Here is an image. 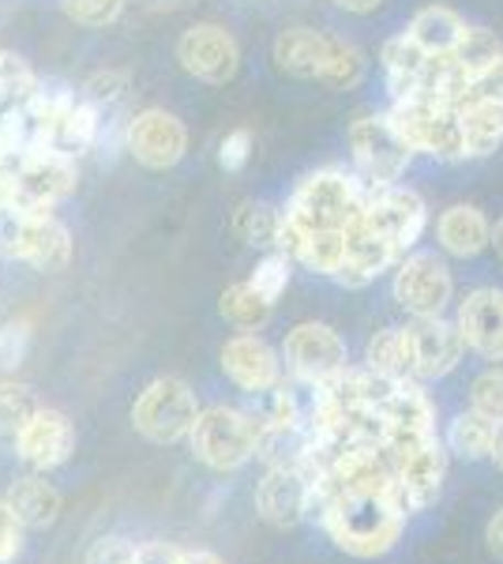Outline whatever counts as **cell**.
<instances>
[{
  "label": "cell",
  "instance_id": "5",
  "mask_svg": "<svg viewBox=\"0 0 503 564\" xmlns=\"http://www.w3.org/2000/svg\"><path fill=\"white\" fill-rule=\"evenodd\" d=\"M255 433L260 422L233 406H210L199 411V422L192 430V452L210 470H237L255 456Z\"/></svg>",
  "mask_w": 503,
  "mask_h": 564
},
{
  "label": "cell",
  "instance_id": "10",
  "mask_svg": "<svg viewBox=\"0 0 503 564\" xmlns=\"http://www.w3.org/2000/svg\"><path fill=\"white\" fill-rule=\"evenodd\" d=\"M364 223L372 230H380L391 245H398V252H406L409 245L420 238L428 215H425V199L414 188H398V185H372L364 181Z\"/></svg>",
  "mask_w": 503,
  "mask_h": 564
},
{
  "label": "cell",
  "instance_id": "49",
  "mask_svg": "<svg viewBox=\"0 0 503 564\" xmlns=\"http://www.w3.org/2000/svg\"><path fill=\"white\" fill-rule=\"evenodd\" d=\"M338 8H346V12H357V15H369L376 12V8L383 4V0H335Z\"/></svg>",
  "mask_w": 503,
  "mask_h": 564
},
{
  "label": "cell",
  "instance_id": "30",
  "mask_svg": "<svg viewBox=\"0 0 503 564\" xmlns=\"http://www.w3.org/2000/svg\"><path fill=\"white\" fill-rule=\"evenodd\" d=\"M496 433H500V425L492 422V417L466 411L455 417L451 430H447V444H451V452L462 459H484L496 448Z\"/></svg>",
  "mask_w": 503,
  "mask_h": 564
},
{
  "label": "cell",
  "instance_id": "31",
  "mask_svg": "<svg viewBox=\"0 0 503 564\" xmlns=\"http://www.w3.org/2000/svg\"><path fill=\"white\" fill-rule=\"evenodd\" d=\"M222 316L237 327H244V332H252V327H263L271 321V302L260 294V290L252 286V282H233V286L222 290Z\"/></svg>",
  "mask_w": 503,
  "mask_h": 564
},
{
  "label": "cell",
  "instance_id": "44",
  "mask_svg": "<svg viewBox=\"0 0 503 564\" xmlns=\"http://www.w3.org/2000/svg\"><path fill=\"white\" fill-rule=\"evenodd\" d=\"M249 159H252V132L249 129H233L222 143H218V166H222L226 174L244 170Z\"/></svg>",
  "mask_w": 503,
  "mask_h": 564
},
{
  "label": "cell",
  "instance_id": "11",
  "mask_svg": "<svg viewBox=\"0 0 503 564\" xmlns=\"http://www.w3.org/2000/svg\"><path fill=\"white\" fill-rule=\"evenodd\" d=\"M177 61L188 76L204 79V84H230L241 68V45L226 26L218 23H196L177 39Z\"/></svg>",
  "mask_w": 503,
  "mask_h": 564
},
{
  "label": "cell",
  "instance_id": "47",
  "mask_svg": "<svg viewBox=\"0 0 503 564\" xmlns=\"http://www.w3.org/2000/svg\"><path fill=\"white\" fill-rule=\"evenodd\" d=\"M188 553L173 550L166 542H147L135 550V564H185Z\"/></svg>",
  "mask_w": 503,
  "mask_h": 564
},
{
  "label": "cell",
  "instance_id": "21",
  "mask_svg": "<svg viewBox=\"0 0 503 564\" xmlns=\"http://www.w3.org/2000/svg\"><path fill=\"white\" fill-rule=\"evenodd\" d=\"M444 470H447V456H444L440 441L420 444L417 452L398 459V486H402V494H406L409 512H425V508L440 497Z\"/></svg>",
  "mask_w": 503,
  "mask_h": 564
},
{
  "label": "cell",
  "instance_id": "26",
  "mask_svg": "<svg viewBox=\"0 0 503 564\" xmlns=\"http://www.w3.org/2000/svg\"><path fill=\"white\" fill-rule=\"evenodd\" d=\"M406 34L428 53V57H440V53H455V50H459V42H462V34H466V23L451 12V8L433 4V8H420Z\"/></svg>",
  "mask_w": 503,
  "mask_h": 564
},
{
  "label": "cell",
  "instance_id": "48",
  "mask_svg": "<svg viewBox=\"0 0 503 564\" xmlns=\"http://www.w3.org/2000/svg\"><path fill=\"white\" fill-rule=\"evenodd\" d=\"M484 539H489V550L496 553V557H503V508L489 520V531H484Z\"/></svg>",
  "mask_w": 503,
  "mask_h": 564
},
{
  "label": "cell",
  "instance_id": "19",
  "mask_svg": "<svg viewBox=\"0 0 503 564\" xmlns=\"http://www.w3.org/2000/svg\"><path fill=\"white\" fill-rule=\"evenodd\" d=\"M15 448H20L26 463H34L42 470L61 467L76 452V430L61 411H39L26 422V430L15 436Z\"/></svg>",
  "mask_w": 503,
  "mask_h": 564
},
{
  "label": "cell",
  "instance_id": "18",
  "mask_svg": "<svg viewBox=\"0 0 503 564\" xmlns=\"http://www.w3.org/2000/svg\"><path fill=\"white\" fill-rule=\"evenodd\" d=\"M338 50V39L313 26H289L274 39V65L294 79H324Z\"/></svg>",
  "mask_w": 503,
  "mask_h": 564
},
{
  "label": "cell",
  "instance_id": "17",
  "mask_svg": "<svg viewBox=\"0 0 503 564\" xmlns=\"http://www.w3.org/2000/svg\"><path fill=\"white\" fill-rule=\"evenodd\" d=\"M398 257H402L398 245H391L380 230H372L364 218H357L350 230H346V263L335 279L353 290L369 286V282L380 279V271H387Z\"/></svg>",
  "mask_w": 503,
  "mask_h": 564
},
{
  "label": "cell",
  "instance_id": "28",
  "mask_svg": "<svg viewBox=\"0 0 503 564\" xmlns=\"http://www.w3.org/2000/svg\"><path fill=\"white\" fill-rule=\"evenodd\" d=\"M364 361L369 369L383 372L391 380H406L414 377V354H409V332L406 327H383L369 339V350H364Z\"/></svg>",
  "mask_w": 503,
  "mask_h": 564
},
{
  "label": "cell",
  "instance_id": "8",
  "mask_svg": "<svg viewBox=\"0 0 503 564\" xmlns=\"http://www.w3.org/2000/svg\"><path fill=\"white\" fill-rule=\"evenodd\" d=\"M350 151L364 181H372V185H395L406 174L409 159H414V148L395 129L391 117H361V121H353Z\"/></svg>",
  "mask_w": 503,
  "mask_h": 564
},
{
  "label": "cell",
  "instance_id": "37",
  "mask_svg": "<svg viewBox=\"0 0 503 564\" xmlns=\"http://www.w3.org/2000/svg\"><path fill=\"white\" fill-rule=\"evenodd\" d=\"M61 12L76 26L87 31H102V26L117 23L124 12V0H61Z\"/></svg>",
  "mask_w": 503,
  "mask_h": 564
},
{
  "label": "cell",
  "instance_id": "25",
  "mask_svg": "<svg viewBox=\"0 0 503 564\" xmlns=\"http://www.w3.org/2000/svg\"><path fill=\"white\" fill-rule=\"evenodd\" d=\"M98 140H102V106L79 95L68 113H64L57 135H53V151H64V154H72V159H79V154L95 151Z\"/></svg>",
  "mask_w": 503,
  "mask_h": 564
},
{
  "label": "cell",
  "instance_id": "42",
  "mask_svg": "<svg viewBox=\"0 0 503 564\" xmlns=\"http://www.w3.org/2000/svg\"><path fill=\"white\" fill-rule=\"evenodd\" d=\"M470 399H473V411L492 417L496 425H503V369L481 372L470 388Z\"/></svg>",
  "mask_w": 503,
  "mask_h": 564
},
{
  "label": "cell",
  "instance_id": "52",
  "mask_svg": "<svg viewBox=\"0 0 503 564\" xmlns=\"http://www.w3.org/2000/svg\"><path fill=\"white\" fill-rule=\"evenodd\" d=\"M492 456H496L500 470H503V425H500V433H496V448H492Z\"/></svg>",
  "mask_w": 503,
  "mask_h": 564
},
{
  "label": "cell",
  "instance_id": "9",
  "mask_svg": "<svg viewBox=\"0 0 503 564\" xmlns=\"http://www.w3.org/2000/svg\"><path fill=\"white\" fill-rule=\"evenodd\" d=\"M124 151L140 162L143 170H173L188 151V129L170 109H140L128 117Z\"/></svg>",
  "mask_w": 503,
  "mask_h": 564
},
{
  "label": "cell",
  "instance_id": "34",
  "mask_svg": "<svg viewBox=\"0 0 503 564\" xmlns=\"http://www.w3.org/2000/svg\"><path fill=\"white\" fill-rule=\"evenodd\" d=\"M39 411L42 406L31 388L15 384V380H4V384H0V433L20 436L26 430V422H31Z\"/></svg>",
  "mask_w": 503,
  "mask_h": 564
},
{
  "label": "cell",
  "instance_id": "50",
  "mask_svg": "<svg viewBox=\"0 0 503 564\" xmlns=\"http://www.w3.org/2000/svg\"><path fill=\"white\" fill-rule=\"evenodd\" d=\"M185 564H226V561L218 553H188Z\"/></svg>",
  "mask_w": 503,
  "mask_h": 564
},
{
  "label": "cell",
  "instance_id": "1",
  "mask_svg": "<svg viewBox=\"0 0 503 564\" xmlns=\"http://www.w3.org/2000/svg\"><path fill=\"white\" fill-rule=\"evenodd\" d=\"M313 508H319L338 550L353 557H383L398 542L406 516H414L398 478L391 486H342L331 494H316Z\"/></svg>",
  "mask_w": 503,
  "mask_h": 564
},
{
  "label": "cell",
  "instance_id": "36",
  "mask_svg": "<svg viewBox=\"0 0 503 564\" xmlns=\"http://www.w3.org/2000/svg\"><path fill=\"white\" fill-rule=\"evenodd\" d=\"M455 57H459V65L470 72V76H478L481 68L496 65V61L503 57V50H500V39L492 31H484V26H466Z\"/></svg>",
  "mask_w": 503,
  "mask_h": 564
},
{
  "label": "cell",
  "instance_id": "39",
  "mask_svg": "<svg viewBox=\"0 0 503 564\" xmlns=\"http://www.w3.org/2000/svg\"><path fill=\"white\" fill-rule=\"evenodd\" d=\"M128 87H132V72L128 68H98L87 76L84 98H90V102H98V106H117L128 95Z\"/></svg>",
  "mask_w": 503,
  "mask_h": 564
},
{
  "label": "cell",
  "instance_id": "41",
  "mask_svg": "<svg viewBox=\"0 0 503 564\" xmlns=\"http://www.w3.org/2000/svg\"><path fill=\"white\" fill-rule=\"evenodd\" d=\"M361 76H364V57L353 50V45L338 42L331 65H327V72H324V79H319V84H327V87H335V90H350V87L361 84Z\"/></svg>",
  "mask_w": 503,
  "mask_h": 564
},
{
  "label": "cell",
  "instance_id": "2",
  "mask_svg": "<svg viewBox=\"0 0 503 564\" xmlns=\"http://www.w3.org/2000/svg\"><path fill=\"white\" fill-rule=\"evenodd\" d=\"M0 174H4V207L26 215H53L79 185L76 159L53 148L15 151L0 166Z\"/></svg>",
  "mask_w": 503,
  "mask_h": 564
},
{
  "label": "cell",
  "instance_id": "3",
  "mask_svg": "<svg viewBox=\"0 0 503 564\" xmlns=\"http://www.w3.org/2000/svg\"><path fill=\"white\" fill-rule=\"evenodd\" d=\"M286 212L305 230H350L364 215V181L342 170H316L297 185Z\"/></svg>",
  "mask_w": 503,
  "mask_h": 564
},
{
  "label": "cell",
  "instance_id": "33",
  "mask_svg": "<svg viewBox=\"0 0 503 564\" xmlns=\"http://www.w3.org/2000/svg\"><path fill=\"white\" fill-rule=\"evenodd\" d=\"M278 215L267 204H241L233 212V234L244 245H260V249H274V234H278Z\"/></svg>",
  "mask_w": 503,
  "mask_h": 564
},
{
  "label": "cell",
  "instance_id": "24",
  "mask_svg": "<svg viewBox=\"0 0 503 564\" xmlns=\"http://www.w3.org/2000/svg\"><path fill=\"white\" fill-rule=\"evenodd\" d=\"M428 53L409 39V34H398L383 45V72H387V90L395 95V102H406V98H417L420 87V72H425Z\"/></svg>",
  "mask_w": 503,
  "mask_h": 564
},
{
  "label": "cell",
  "instance_id": "45",
  "mask_svg": "<svg viewBox=\"0 0 503 564\" xmlns=\"http://www.w3.org/2000/svg\"><path fill=\"white\" fill-rule=\"evenodd\" d=\"M20 542H23V523L20 516L12 512V505H0V564H8L20 553Z\"/></svg>",
  "mask_w": 503,
  "mask_h": 564
},
{
  "label": "cell",
  "instance_id": "27",
  "mask_svg": "<svg viewBox=\"0 0 503 564\" xmlns=\"http://www.w3.org/2000/svg\"><path fill=\"white\" fill-rule=\"evenodd\" d=\"M8 505L23 527H50L61 516V494L45 478H20L8 489Z\"/></svg>",
  "mask_w": 503,
  "mask_h": 564
},
{
  "label": "cell",
  "instance_id": "12",
  "mask_svg": "<svg viewBox=\"0 0 503 564\" xmlns=\"http://www.w3.org/2000/svg\"><path fill=\"white\" fill-rule=\"evenodd\" d=\"M286 361L294 369V377H305L313 384L331 388L346 369V343L335 327L327 324H297L286 335Z\"/></svg>",
  "mask_w": 503,
  "mask_h": 564
},
{
  "label": "cell",
  "instance_id": "14",
  "mask_svg": "<svg viewBox=\"0 0 503 564\" xmlns=\"http://www.w3.org/2000/svg\"><path fill=\"white\" fill-rule=\"evenodd\" d=\"M409 332V354H414V377L436 380L447 377L466 354V335L459 324H447L444 316H417Z\"/></svg>",
  "mask_w": 503,
  "mask_h": 564
},
{
  "label": "cell",
  "instance_id": "38",
  "mask_svg": "<svg viewBox=\"0 0 503 564\" xmlns=\"http://www.w3.org/2000/svg\"><path fill=\"white\" fill-rule=\"evenodd\" d=\"M289 268H294V260H289L286 252L274 249V252H267V257H263L260 263H255V275H252L249 282H252V286L260 290V294L274 305L282 294H286V286H289Z\"/></svg>",
  "mask_w": 503,
  "mask_h": 564
},
{
  "label": "cell",
  "instance_id": "6",
  "mask_svg": "<svg viewBox=\"0 0 503 564\" xmlns=\"http://www.w3.org/2000/svg\"><path fill=\"white\" fill-rule=\"evenodd\" d=\"M132 422L147 441L154 444H177L192 436L199 422V403L192 395V388L177 377H158L147 384L132 406Z\"/></svg>",
  "mask_w": 503,
  "mask_h": 564
},
{
  "label": "cell",
  "instance_id": "32",
  "mask_svg": "<svg viewBox=\"0 0 503 564\" xmlns=\"http://www.w3.org/2000/svg\"><path fill=\"white\" fill-rule=\"evenodd\" d=\"M297 263H305V268L316 271V275L335 279L346 263V230H308Z\"/></svg>",
  "mask_w": 503,
  "mask_h": 564
},
{
  "label": "cell",
  "instance_id": "46",
  "mask_svg": "<svg viewBox=\"0 0 503 564\" xmlns=\"http://www.w3.org/2000/svg\"><path fill=\"white\" fill-rule=\"evenodd\" d=\"M87 564H135V545L124 539H98L90 545Z\"/></svg>",
  "mask_w": 503,
  "mask_h": 564
},
{
  "label": "cell",
  "instance_id": "22",
  "mask_svg": "<svg viewBox=\"0 0 503 564\" xmlns=\"http://www.w3.org/2000/svg\"><path fill=\"white\" fill-rule=\"evenodd\" d=\"M260 422V433H255V456H260L267 467H305L308 456H313L316 436L313 430L297 422H274V417H255Z\"/></svg>",
  "mask_w": 503,
  "mask_h": 564
},
{
  "label": "cell",
  "instance_id": "13",
  "mask_svg": "<svg viewBox=\"0 0 503 564\" xmlns=\"http://www.w3.org/2000/svg\"><path fill=\"white\" fill-rule=\"evenodd\" d=\"M451 271L433 252H417V257L402 260L395 275V302L414 316H440L451 302Z\"/></svg>",
  "mask_w": 503,
  "mask_h": 564
},
{
  "label": "cell",
  "instance_id": "15",
  "mask_svg": "<svg viewBox=\"0 0 503 564\" xmlns=\"http://www.w3.org/2000/svg\"><path fill=\"white\" fill-rule=\"evenodd\" d=\"M255 508L271 527H297L313 512V478L305 467H274L255 489Z\"/></svg>",
  "mask_w": 503,
  "mask_h": 564
},
{
  "label": "cell",
  "instance_id": "4",
  "mask_svg": "<svg viewBox=\"0 0 503 564\" xmlns=\"http://www.w3.org/2000/svg\"><path fill=\"white\" fill-rule=\"evenodd\" d=\"M0 252L34 271H64L72 260V234L57 215H26L0 207Z\"/></svg>",
  "mask_w": 503,
  "mask_h": 564
},
{
  "label": "cell",
  "instance_id": "51",
  "mask_svg": "<svg viewBox=\"0 0 503 564\" xmlns=\"http://www.w3.org/2000/svg\"><path fill=\"white\" fill-rule=\"evenodd\" d=\"M492 241H496V252H500V260H503V218L496 223V230H492Z\"/></svg>",
  "mask_w": 503,
  "mask_h": 564
},
{
  "label": "cell",
  "instance_id": "35",
  "mask_svg": "<svg viewBox=\"0 0 503 564\" xmlns=\"http://www.w3.org/2000/svg\"><path fill=\"white\" fill-rule=\"evenodd\" d=\"M39 84H42V79L34 76V68L26 65L20 53H12V50H4V45H0V106L23 102V98L31 95Z\"/></svg>",
  "mask_w": 503,
  "mask_h": 564
},
{
  "label": "cell",
  "instance_id": "7",
  "mask_svg": "<svg viewBox=\"0 0 503 564\" xmlns=\"http://www.w3.org/2000/svg\"><path fill=\"white\" fill-rule=\"evenodd\" d=\"M387 117L414 151H425L433 159H462L466 154L459 109L428 102V98H406V102H395Z\"/></svg>",
  "mask_w": 503,
  "mask_h": 564
},
{
  "label": "cell",
  "instance_id": "40",
  "mask_svg": "<svg viewBox=\"0 0 503 564\" xmlns=\"http://www.w3.org/2000/svg\"><path fill=\"white\" fill-rule=\"evenodd\" d=\"M31 335H34V324L26 316H15L0 327V369L12 372L23 366L26 350H31Z\"/></svg>",
  "mask_w": 503,
  "mask_h": 564
},
{
  "label": "cell",
  "instance_id": "29",
  "mask_svg": "<svg viewBox=\"0 0 503 564\" xmlns=\"http://www.w3.org/2000/svg\"><path fill=\"white\" fill-rule=\"evenodd\" d=\"M466 154H492L503 143V106L496 102H466L459 106Z\"/></svg>",
  "mask_w": 503,
  "mask_h": 564
},
{
  "label": "cell",
  "instance_id": "23",
  "mask_svg": "<svg viewBox=\"0 0 503 564\" xmlns=\"http://www.w3.org/2000/svg\"><path fill=\"white\" fill-rule=\"evenodd\" d=\"M440 245L455 257H478L481 249H489L492 241V226L478 207L470 204H455L440 215Z\"/></svg>",
  "mask_w": 503,
  "mask_h": 564
},
{
  "label": "cell",
  "instance_id": "43",
  "mask_svg": "<svg viewBox=\"0 0 503 564\" xmlns=\"http://www.w3.org/2000/svg\"><path fill=\"white\" fill-rule=\"evenodd\" d=\"M466 102H496L503 106V57L496 61V65L481 68L478 76H470V87H466Z\"/></svg>",
  "mask_w": 503,
  "mask_h": 564
},
{
  "label": "cell",
  "instance_id": "20",
  "mask_svg": "<svg viewBox=\"0 0 503 564\" xmlns=\"http://www.w3.org/2000/svg\"><path fill=\"white\" fill-rule=\"evenodd\" d=\"M459 327L466 347L484 354L489 361H503V294L500 290H473L459 305Z\"/></svg>",
  "mask_w": 503,
  "mask_h": 564
},
{
  "label": "cell",
  "instance_id": "16",
  "mask_svg": "<svg viewBox=\"0 0 503 564\" xmlns=\"http://www.w3.org/2000/svg\"><path fill=\"white\" fill-rule=\"evenodd\" d=\"M222 369L237 388L252 391V395H260V391H274L282 384L278 354H274L263 339H255V335H233V339L226 343Z\"/></svg>",
  "mask_w": 503,
  "mask_h": 564
}]
</instances>
